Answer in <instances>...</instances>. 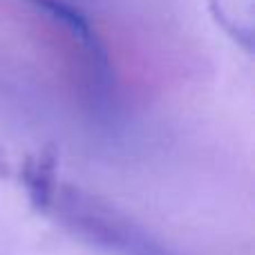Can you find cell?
Segmentation results:
<instances>
[{"label":"cell","mask_w":255,"mask_h":255,"mask_svg":"<svg viewBox=\"0 0 255 255\" xmlns=\"http://www.w3.org/2000/svg\"><path fill=\"white\" fill-rule=\"evenodd\" d=\"M13 172H16V168H13L11 159L7 157V152H4L2 148H0V179H11Z\"/></svg>","instance_id":"2"},{"label":"cell","mask_w":255,"mask_h":255,"mask_svg":"<svg viewBox=\"0 0 255 255\" xmlns=\"http://www.w3.org/2000/svg\"><path fill=\"white\" fill-rule=\"evenodd\" d=\"M58 152L49 145L38 154H31L18 168V179L27 193L31 208L40 215H49L58 197Z\"/></svg>","instance_id":"1"}]
</instances>
